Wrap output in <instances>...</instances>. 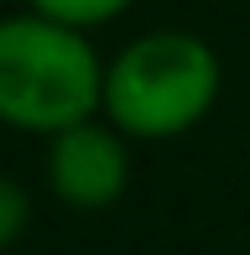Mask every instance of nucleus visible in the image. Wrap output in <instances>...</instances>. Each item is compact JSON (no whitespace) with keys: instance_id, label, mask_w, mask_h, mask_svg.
Returning a JSON list of instances; mask_svg holds the SVG:
<instances>
[{"instance_id":"obj_1","label":"nucleus","mask_w":250,"mask_h":255,"mask_svg":"<svg viewBox=\"0 0 250 255\" xmlns=\"http://www.w3.org/2000/svg\"><path fill=\"white\" fill-rule=\"evenodd\" d=\"M105 110V63L89 31L21 10L0 16V125L58 135Z\"/></svg>"},{"instance_id":"obj_2","label":"nucleus","mask_w":250,"mask_h":255,"mask_svg":"<svg viewBox=\"0 0 250 255\" xmlns=\"http://www.w3.org/2000/svg\"><path fill=\"white\" fill-rule=\"evenodd\" d=\"M219 57L193 31L130 37L105 63V120L130 141L188 135L219 99Z\"/></svg>"},{"instance_id":"obj_3","label":"nucleus","mask_w":250,"mask_h":255,"mask_svg":"<svg viewBox=\"0 0 250 255\" xmlns=\"http://www.w3.org/2000/svg\"><path fill=\"white\" fill-rule=\"evenodd\" d=\"M130 177V156H125V135L115 125H68L47 146V182L68 208H110L125 193Z\"/></svg>"},{"instance_id":"obj_4","label":"nucleus","mask_w":250,"mask_h":255,"mask_svg":"<svg viewBox=\"0 0 250 255\" xmlns=\"http://www.w3.org/2000/svg\"><path fill=\"white\" fill-rule=\"evenodd\" d=\"M135 0H26V10L37 16H52L63 26H78V31H94V26H110L115 16H125Z\"/></svg>"},{"instance_id":"obj_5","label":"nucleus","mask_w":250,"mask_h":255,"mask_svg":"<svg viewBox=\"0 0 250 255\" xmlns=\"http://www.w3.org/2000/svg\"><path fill=\"white\" fill-rule=\"evenodd\" d=\"M26 219H31V198H26V188H21L16 177H5V172H0V250L16 245V240L26 235Z\"/></svg>"}]
</instances>
